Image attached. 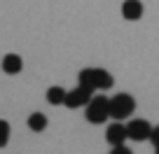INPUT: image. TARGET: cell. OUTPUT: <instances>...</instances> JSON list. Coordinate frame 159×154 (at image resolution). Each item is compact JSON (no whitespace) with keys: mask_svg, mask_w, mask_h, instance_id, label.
<instances>
[{"mask_svg":"<svg viewBox=\"0 0 159 154\" xmlns=\"http://www.w3.org/2000/svg\"><path fill=\"white\" fill-rule=\"evenodd\" d=\"M136 110V100L129 94H117L115 98L108 100V117L112 119H126L129 114H134Z\"/></svg>","mask_w":159,"mask_h":154,"instance_id":"obj_1","label":"cell"},{"mask_svg":"<svg viewBox=\"0 0 159 154\" xmlns=\"http://www.w3.org/2000/svg\"><path fill=\"white\" fill-rule=\"evenodd\" d=\"M108 100L105 96H91L89 103H87V121L91 124H103L108 117Z\"/></svg>","mask_w":159,"mask_h":154,"instance_id":"obj_2","label":"cell"},{"mask_svg":"<svg viewBox=\"0 0 159 154\" xmlns=\"http://www.w3.org/2000/svg\"><path fill=\"white\" fill-rule=\"evenodd\" d=\"M150 131H152V126L145 119H131L126 124V138L136 140V143H143V140L150 138Z\"/></svg>","mask_w":159,"mask_h":154,"instance_id":"obj_3","label":"cell"},{"mask_svg":"<svg viewBox=\"0 0 159 154\" xmlns=\"http://www.w3.org/2000/svg\"><path fill=\"white\" fill-rule=\"evenodd\" d=\"M91 91H84V89H73V91H66V98H63V105H68V108H82V105H87L89 103V98H91Z\"/></svg>","mask_w":159,"mask_h":154,"instance_id":"obj_4","label":"cell"},{"mask_svg":"<svg viewBox=\"0 0 159 154\" xmlns=\"http://www.w3.org/2000/svg\"><path fill=\"white\" fill-rule=\"evenodd\" d=\"M105 140H108L112 147H117V145H124V140H126V126H124V124H119V121L110 124L108 131H105Z\"/></svg>","mask_w":159,"mask_h":154,"instance_id":"obj_5","label":"cell"},{"mask_svg":"<svg viewBox=\"0 0 159 154\" xmlns=\"http://www.w3.org/2000/svg\"><path fill=\"white\" fill-rule=\"evenodd\" d=\"M122 16L129 21H136L143 16V2L140 0H124L122 2Z\"/></svg>","mask_w":159,"mask_h":154,"instance_id":"obj_6","label":"cell"},{"mask_svg":"<svg viewBox=\"0 0 159 154\" xmlns=\"http://www.w3.org/2000/svg\"><path fill=\"white\" fill-rule=\"evenodd\" d=\"M91 80H94V89H110L115 84L112 75L103 68H91Z\"/></svg>","mask_w":159,"mask_h":154,"instance_id":"obj_7","label":"cell"},{"mask_svg":"<svg viewBox=\"0 0 159 154\" xmlns=\"http://www.w3.org/2000/svg\"><path fill=\"white\" fill-rule=\"evenodd\" d=\"M21 68H24V61H21L19 54H7L5 59H2V70H5L7 75L21 73Z\"/></svg>","mask_w":159,"mask_h":154,"instance_id":"obj_8","label":"cell"},{"mask_svg":"<svg viewBox=\"0 0 159 154\" xmlns=\"http://www.w3.org/2000/svg\"><path fill=\"white\" fill-rule=\"evenodd\" d=\"M28 129L30 131H38V133H40V131H45L47 129V117L42 112H33L28 117Z\"/></svg>","mask_w":159,"mask_h":154,"instance_id":"obj_9","label":"cell"},{"mask_svg":"<svg viewBox=\"0 0 159 154\" xmlns=\"http://www.w3.org/2000/svg\"><path fill=\"white\" fill-rule=\"evenodd\" d=\"M77 82H80V89H84V91H91L94 94V80H91V68H84V70H80L77 75Z\"/></svg>","mask_w":159,"mask_h":154,"instance_id":"obj_10","label":"cell"},{"mask_svg":"<svg viewBox=\"0 0 159 154\" xmlns=\"http://www.w3.org/2000/svg\"><path fill=\"white\" fill-rule=\"evenodd\" d=\"M66 98V91L61 89V86H52V89H47V100H49L52 105H61Z\"/></svg>","mask_w":159,"mask_h":154,"instance_id":"obj_11","label":"cell"},{"mask_svg":"<svg viewBox=\"0 0 159 154\" xmlns=\"http://www.w3.org/2000/svg\"><path fill=\"white\" fill-rule=\"evenodd\" d=\"M7 138H10V126H7V121L0 119V147L7 145Z\"/></svg>","mask_w":159,"mask_h":154,"instance_id":"obj_12","label":"cell"},{"mask_svg":"<svg viewBox=\"0 0 159 154\" xmlns=\"http://www.w3.org/2000/svg\"><path fill=\"white\" fill-rule=\"evenodd\" d=\"M148 140H152L154 147H159V126H152V131H150V138H148Z\"/></svg>","mask_w":159,"mask_h":154,"instance_id":"obj_13","label":"cell"},{"mask_svg":"<svg viewBox=\"0 0 159 154\" xmlns=\"http://www.w3.org/2000/svg\"><path fill=\"white\" fill-rule=\"evenodd\" d=\"M110 154H134V152H131V149L126 147V145H117V147H112V149H110Z\"/></svg>","mask_w":159,"mask_h":154,"instance_id":"obj_14","label":"cell"},{"mask_svg":"<svg viewBox=\"0 0 159 154\" xmlns=\"http://www.w3.org/2000/svg\"><path fill=\"white\" fill-rule=\"evenodd\" d=\"M154 154H159V147H154Z\"/></svg>","mask_w":159,"mask_h":154,"instance_id":"obj_15","label":"cell"}]
</instances>
